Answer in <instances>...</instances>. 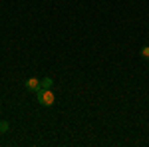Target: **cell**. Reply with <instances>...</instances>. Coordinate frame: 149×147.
<instances>
[{
	"mask_svg": "<svg viewBox=\"0 0 149 147\" xmlns=\"http://www.w3.org/2000/svg\"><path fill=\"white\" fill-rule=\"evenodd\" d=\"M36 102L40 103L42 107H50V105H54L56 103V95H54V91L50 90H40L38 93H36Z\"/></svg>",
	"mask_w": 149,
	"mask_h": 147,
	"instance_id": "1",
	"label": "cell"
},
{
	"mask_svg": "<svg viewBox=\"0 0 149 147\" xmlns=\"http://www.w3.org/2000/svg\"><path fill=\"white\" fill-rule=\"evenodd\" d=\"M24 86H26V90H28V91H34V93H38V91L42 90V79L30 78V79H26V82H24Z\"/></svg>",
	"mask_w": 149,
	"mask_h": 147,
	"instance_id": "2",
	"label": "cell"
},
{
	"mask_svg": "<svg viewBox=\"0 0 149 147\" xmlns=\"http://www.w3.org/2000/svg\"><path fill=\"white\" fill-rule=\"evenodd\" d=\"M8 129H10V123L6 119H0V133H6Z\"/></svg>",
	"mask_w": 149,
	"mask_h": 147,
	"instance_id": "3",
	"label": "cell"
},
{
	"mask_svg": "<svg viewBox=\"0 0 149 147\" xmlns=\"http://www.w3.org/2000/svg\"><path fill=\"white\" fill-rule=\"evenodd\" d=\"M52 84H54V82H52V78H44V79H42V90H48Z\"/></svg>",
	"mask_w": 149,
	"mask_h": 147,
	"instance_id": "4",
	"label": "cell"
},
{
	"mask_svg": "<svg viewBox=\"0 0 149 147\" xmlns=\"http://www.w3.org/2000/svg\"><path fill=\"white\" fill-rule=\"evenodd\" d=\"M141 58L149 60V46H143V48H141Z\"/></svg>",
	"mask_w": 149,
	"mask_h": 147,
	"instance_id": "5",
	"label": "cell"
},
{
	"mask_svg": "<svg viewBox=\"0 0 149 147\" xmlns=\"http://www.w3.org/2000/svg\"><path fill=\"white\" fill-rule=\"evenodd\" d=\"M0 119H2V115H0Z\"/></svg>",
	"mask_w": 149,
	"mask_h": 147,
	"instance_id": "6",
	"label": "cell"
}]
</instances>
